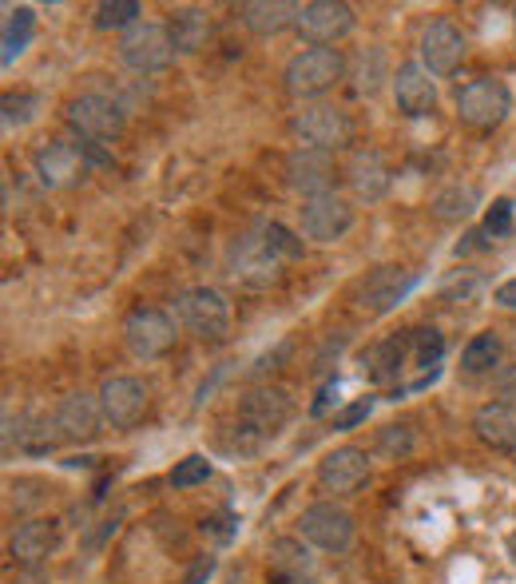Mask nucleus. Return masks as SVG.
Here are the masks:
<instances>
[{
    "instance_id": "obj_1",
    "label": "nucleus",
    "mask_w": 516,
    "mask_h": 584,
    "mask_svg": "<svg viewBox=\"0 0 516 584\" xmlns=\"http://www.w3.org/2000/svg\"><path fill=\"white\" fill-rule=\"evenodd\" d=\"M290 413H294V401H290V389L282 386H259L242 394L239 434L247 437V449H254L263 437H275L290 422Z\"/></svg>"
},
{
    "instance_id": "obj_2",
    "label": "nucleus",
    "mask_w": 516,
    "mask_h": 584,
    "mask_svg": "<svg viewBox=\"0 0 516 584\" xmlns=\"http://www.w3.org/2000/svg\"><path fill=\"white\" fill-rule=\"evenodd\" d=\"M345 72V60L338 48H302L294 57L287 60V72H282V80H287V92L290 96H322L330 92L333 84L342 80Z\"/></svg>"
},
{
    "instance_id": "obj_3",
    "label": "nucleus",
    "mask_w": 516,
    "mask_h": 584,
    "mask_svg": "<svg viewBox=\"0 0 516 584\" xmlns=\"http://www.w3.org/2000/svg\"><path fill=\"white\" fill-rule=\"evenodd\" d=\"M508 112H513V92H508V84L496 80V76L469 80L457 92L461 124L473 127V132H493V127L505 124Z\"/></svg>"
},
{
    "instance_id": "obj_4",
    "label": "nucleus",
    "mask_w": 516,
    "mask_h": 584,
    "mask_svg": "<svg viewBox=\"0 0 516 584\" xmlns=\"http://www.w3.org/2000/svg\"><path fill=\"white\" fill-rule=\"evenodd\" d=\"M175 314L187 334H196L199 343H223L230 334V307L227 298L211 287H191L175 298Z\"/></svg>"
},
{
    "instance_id": "obj_5",
    "label": "nucleus",
    "mask_w": 516,
    "mask_h": 584,
    "mask_svg": "<svg viewBox=\"0 0 516 584\" xmlns=\"http://www.w3.org/2000/svg\"><path fill=\"white\" fill-rule=\"evenodd\" d=\"M230 275L251 290H266L282 283V259L266 247L263 227L247 231V235L235 239V247H230Z\"/></svg>"
},
{
    "instance_id": "obj_6",
    "label": "nucleus",
    "mask_w": 516,
    "mask_h": 584,
    "mask_svg": "<svg viewBox=\"0 0 516 584\" xmlns=\"http://www.w3.org/2000/svg\"><path fill=\"white\" fill-rule=\"evenodd\" d=\"M119 57L131 72L139 76H155V72L172 69L175 60V40L167 33V24H151L139 21L136 28H127L124 40H119Z\"/></svg>"
},
{
    "instance_id": "obj_7",
    "label": "nucleus",
    "mask_w": 516,
    "mask_h": 584,
    "mask_svg": "<svg viewBox=\"0 0 516 584\" xmlns=\"http://www.w3.org/2000/svg\"><path fill=\"white\" fill-rule=\"evenodd\" d=\"M124 124H127V112L112 96L88 92L68 103V127L76 136L88 139V144H112V139L124 136Z\"/></svg>"
},
{
    "instance_id": "obj_8",
    "label": "nucleus",
    "mask_w": 516,
    "mask_h": 584,
    "mask_svg": "<svg viewBox=\"0 0 516 584\" xmlns=\"http://www.w3.org/2000/svg\"><path fill=\"white\" fill-rule=\"evenodd\" d=\"M124 346L139 362H155L175 346V322L155 307H136L124 319Z\"/></svg>"
},
{
    "instance_id": "obj_9",
    "label": "nucleus",
    "mask_w": 516,
    "mask_h": 584,
    "mask_svg": "<svg viewBox=\"0 0 516 584\" xmlns=\"http://www.w3.org/2000/svg\"><path fill=\"white\" fill-rule=\"evenodd\" d=\"M299 537L322 552H345L354 545V517L345 513L342 505L318 501V505H310V509H302Z\"/></svg>"
},
{
    "instance_id": "obj_10",
    "label": "nucleus",
    "mask_w": 516,
    "mask_h": 584,
    "mask_svg": "<svg viewBox=\"0 0 516 584\" xmlns=\"http://www.w3.org/2000/svg\"><path fill=\"white\" fill-rule=\"evenodd\" d=\"M294 136H299V148H314V151H338L354 139V124L350 115L330 108V103H318V108H306V112L294 115Z\"/></svg>"
},
{
    "instance_id": "obj_11",
    "label": "nucleus",
    "mask_w": 516,
    "mask_h": 584,
    "mask_svg": "<svg viewBox=\"0 0 516 584\" xmlns=\"http://www.w3.org/2000/svg\"><path fill=\"white\" fill-rule=\"evenodd\" d=\"M294 28L310 48H330L342 36L354 33V9L342 0H310V4H302V16Z\"/></svg>"
},
{
    "instance_id": "obj_12",
    "label": "nucleus",
    "mask_w": 516,
    "mask_h": 584,
    "mask_svg": "<svg viewBox=\"0 0 516 584\" xmlns=\"http://www.w3.org/2000/svg\"><path fill=\"white\" fill-rule=\"evenodd\" d=\"M96 398H100L103 422L112 425V430H131L148 413V386L139 378H127V374L103 382Z\"/></svg>"
},
{
    "instance_id": "obj_13",
    "label": "nucleus",
    "mask_w": 516,
    "mask_h": 584,
    "mask_svg": "<svg viewBox=\"0 0 516 584\" xmlns=\"http://www.w3.org/2000/svg\"><path fill=\"white\" fill-rule=\"evenodd\" d=\"M354 227V207L345 203L342 195H314L302 199V235L314 243H338L345 231Z\"/></svg>"
},
{
    "instance_id": "obj_14",
    "label": "nucleus",
    "mask_w": 516,
    "mask_h": 584,
    "mask_svg": "<svg viewBox=\"0 0 516 584\" xmlns=\"http://www.w3.org/2000/svg\"><path fill=\"white\" fill-rule=\"evenodd\" d=\"M92 160H88V151L84 144H68V139H52L48 148L36 151V175H40V184L60 191V187H72L80 184L84 175H88Z\"/></svg>"
},
{
    "instance_id": "obj_15",
    "label": "nucleus",
    "mask_w": 516,
    "mask_h": 584,
    "mask_svg": "<svg viewBox=\"0 0 516 584\" xmlns=\"http://www.w3.org/2000/svg\"><path fill=\"white\" fill-rule=\"evenodd\" d=\"M417 287V275L402 271V266H378L374 275L357 287V307L366 314H390L398 302H405V295Z\"/></svg>"
},
{
    "instance_id": "obj_16",
    "label": "nucleus",
    "mask_w": 516,
    "mask_h": 584,
    "mask_svg": "<svg viewBox=\"0 0 516 584\" xmlns=\"http://www.w3.org/2000/svg\"><path fill=\"white\" fill-rule=\"evenodd\" d=\"M369 482V453L357 446H342L333 449V453H326L318 465V485L326 493H338V497H345V493H357L362 485Z\"/></svg>"
},
{
    "instance_id": "obj_17",
    "label": "nucleus",
    "mask_w": 516,
    "mask_h": 584,
    "mask_svg": "<svg viewBox=\"0 0 516 584\" xmlns=\"http://www.w3.org/2000/svg\"><path fill=\"white\" fill-rule=\"evenodd\" d=\"M345 184H350V191H354L362 203H378L381 195L390 191L393 172L381 151L357 148L354 156H350V163H345Z\"/></svg>"
},
{
    "instance_id": "obj_18",
    "label": "nucleus",
    "mask_w": 516,
    "mask_h": 584,
    "mask_svg": "<svg viewBox=\"0 0 516 584\" xmlns=\"http://www.w3.org/2000/svg\"><path fill=\"white\" fill-rule=\"evenodd\" d=\"M461 60H465V36H461L457 24L449 21H437L425 28L421 36V64L433 76H453L461 69Z\"/></svg>"
},
{
    "instance_id": "obj_19",
    "label": "nucleus",
    "mask_w": 516,
    "mask_h": 584,
    "mask_svg": "<svg viewBox=\"0 0 516 584\" xmlns=\"http://www.w3.org/2000/svg\"><path fill=\"white\" fill-rule=\"evenodd\" d=\"M287 184L299 195H306V199L326 195L333 184V156L314 148H294L287 156Z\"/></svg>"
},
{
    "instance_id": "obj_20",
    "label": "nucleus",
    "mask_w": 516,
    "mask_h": 584,
    "mask_svg": "<svg viewBox=\"0 0 516 584\" xmlns=\"http://www.w3.org/2000/svg\"><path fill=\"white\" fill-rule=\"evenodd\" d=\"M393 100H398V108H402L405 115H429L437 108V80L433 72L425 69V64H417V60H410V64H402V69L393 72Z\"/></svg>"
},
{
    "instance_id": "obj_21",
    "label": "nucleus",
    "mask_w": 516,
    "mask_h": 584,
    "mask_svg": "<svg viewBox=\"0 0 516 584\" xmlns=\"http://www.w3.org/2000/svg\"><path fill=\"white\" fill-rule=\"evenodd\" d=\"M56 545H60V525L56 521H45V517H36V521H21L9 537V552L21 564L48 561V557L56 552Z\"/></svg>"
},
{
    "instance_id": "obj_22",
    "label": "nucleus",
    "mask_w": 516,
    "mask_h": 584,
    "mask_svg": "<svg viewBox=\"0 0 516 584\" xmlns=\"http://www.w3.org/2000/svg\"><path fill=\"white\" fill-rule=\"evenodd\" d=\"M56 422H60V434L68 437V442H96L103 425L100 398H92V394H68V398L60 401Z\"/></svg>"
},
{
    "instance_id": "obj_23",
    "label": "nucleus",
    "mask_w": 516,
    "mask_h": 584,
    "mask_svg": "<svg viewBox=\"0 0 516 584\" xmlns=\"http://www.w3.org/2000/svg\"><path fill=\"white\" fill-rule=\"evenodd\" d=\"M239 16L254 36H278L299 24L302 4H290V0H251V4L239 9Z\"/></svg>"
},
{
    "instance_id": "obj_24",
    "label": "nucleus",
    "mask_w": 516,
    "mask_h": 584,
    "mask_svg": "<svg viewBox=\"0 0 516 584\" xmlns=\"http://www.w3.org/2000/svg\"><path fill=\"white\" fill-rule=\"evenodd\" d=\"M473 430L489 449H516V406L508 401H489L473 413Z\"/></svg>"
},
{
    "instance_id": "obj_25",
    "label": "nucleus",
    "mask_w": 516,
    "mask_h": 584,
    "mask_svg": "<svg viewBox=\"0 0 516 584\" xmlns=\"http://www.w3.org/2000/svg\"><path fill=\"white\" fill-rule=\"evenodd\" d=\"M167 33L175 40V52H203L211 40V16L203 9H179L167 21Z\"/></svg>"
},
{
    "instance_id": "obj_26",
    "label": "nucleus",
    "mask_w": 516,
    "mask_h": 584,
    "mask_svg": "<svg viewBox=\"0 0 516 584\" xmlns=\"http://www.w3.org/2000/svg\"><path fill=\"white\" fill-rule=\"evenodd\" d=\"M477 187L473 184H449L441 187V191L433 195V215L441 219V223H457V219H469L473 207H477Z\"/></svg>"
},
{
    "instance_id": "obj_27",
    "label": "nucleus",
    "mask_w": 516,
    "mask_h": 584,
    "mask_svg": "<svg viewBox=\"0 0 516 584\" xmlns=\"http://www.w3.org/2000/svg\"><path fill=\"white\" fill-rule=\"evenodd\" d=\"M405 334H398V338H386V343H378L374 350H369L366 366H369V378L378 382H393L398 374H402V362H405Z\"/></svg>"
},
{
    "instance_id": "obj_28",
    "label": "nucleus",
    "mask_w": 516,
    "mask_h": 584,
    "mask_svg": "<svg viewBox=\"0 0 516 584\" xmlns=\"http://www.w3.org/2000/svg\"><path fill=\"white\" fill-rule=\"evenodd\" d=\"M501 362V338L493 331H481L465 350H461V370L465 374H489Z\"/></svg>"
},
{
    "instance_id": "obj_29",
    "label": "nucleus",
    "mask_w": 516,
    "mask_h": 584,
    "mask_svg": "<svg viewBox=\"0 0 516 584\" xmlns=\"http://www.w3.org/2000/svg\"><path fill=\"white\" fill-rule=\"evenodd\" d=\"M33 33H36V12L33 9H12L9 12V21H4V69H9L12 60L21 57L24 48H28V40H33Z\"/></svg>"
},
{
    "instance_id": "obj_30",
    "label": "nucleus",
    "mask_w": 516,
    "mask_h": 584,
    "mask_svg": "<svg viewBox=\"0 0 516 584\" xmlns=\"http://www.w3.org/2000/svg\"><path fill=\"white\" fill-rule=\"evenodd\" d=\"M139 16H143V9H139L136 0H103V4H96V28L100 33H112V28H136Z\"/></svg>"
},
{
    "instance_id": "obj_31",
    "label": "nucleus",
    "mask_w": 516,
    "mask_h": 584,
    "mask_svg": "<svg viewBox=\"0 0 516 584\" xmlns=\"http://www.w3.org/2000/svg\"><path fill=\"white\" fill-rule=\"evenodd\" d=\"M60 442H64V434H60V422L56 413H52V418H33L28 422V430L21 437V449L24 453H52Z\"/></svg>"
},
{
    "instance_id": "obj_32",
    "label": "nucleus",
    "mask_w": 516,
    "mask_h": 584,
    "mask_svg": "<svg viewBox=\"0 0 516 584\" xmlns=\"http://www.w3.org/2000/svg\"><path fill=\"white\" fill-rule=\"evenodd\" d=\"M381 80H386V57H381V48H366L354 60V92L374 96L381 88Z\"/></svg>"
},
{
    "instance_id": "obj_33",
    "label": "nucleus",
    "mask_w": 516,
    "mask_h": 584,
    "mask_svg": "<svg viewBox=\"0 0 516 584\" xmlns=\"http://www.w3.org/2000/svg\"><path fill=\"white\" fill-rule=\"evenodd\" d=\"M270 561H275L278 576H306L310 552L302 549V537L299 540H275V545H270Z\"/></svg>"
},
{
    "instance_id": "obj_34",
    "label": "nucleus",
    "mask_w": 516,
    "mask_h": 584,
    "mask_svg": "<svg viewBox=\"0 0 516 584\" xmlns=\"http://www.w3.org/2000/svg\"><path fill=\"white\" fill-rule=\"evenodd\" d=\"M0 108H4V127H24L28 120L36 115V108H40V96L36 92H9L4 100H0Z\"/></svg>"
},
{
    "instance_id": "obj_35",
    "label": "nucleus",
    "mask_w": 516,
    "mask_h": 584,
    "mask_svg": "<svg viewBox=\"0 0 516 584\" xmlns=\"http://www.w3.org/2000/svg\"><path fill=\"white\" fill-rule=\"evenodd\" d=\"M263 235H266V247H270L282 263L302 259V239L290 227H282V223H263Z\"/></svg>"
},
{
    "instance_id": "obj_36",
    "label": "nucleus",
    "mask_w": 516,
    "mask_h": 584,
    "mask_svg": "<svg viewBox=\"0 0 516 584\" xmlns=\"http://www.w3.org/2000/svg\"><path fill=\"white\" fill-rule=\"evenodd\" d=\"M413 449V430L410 425H386L378 434V453L381 458H390V461H398V458H405Z\"/></svg>"
},
{
    "instance_id": "obj_37",
    "label": "nucleus",
    "mask_w": 516,
    "mask_h": 584,
    "mask_svg": "<svg viewBox=\"0 0 516 584\" xmlns=\"http://www.w3.org/2000/svg\"><path fill=\"white\" fill-rule=\"evenodd\" d=\"M206 477H211V461L199 458V453L184 458V461H179V465L172 470V485H175V489H191V485H203Z\"/></svg>"
},
{
    "instance_id": "obj_38",
    "label": "nucleus",
    "mask_w": 516,
    "mask_h": 584,
    "mask_svg": "<svg viewBox=\"0 0 516 584\" xmlns=\"http://www.w3.org/2000/svg\"><path fill=\"white\" fill-rule=\"evenodd\" d=\"M508 231H513V199H493L489 215H484V235L501 239Z\"/></svg>"
},
{
    "instance_id": "obj_39",
    "label": "nucleus",
    "mask_w": 516,
    "mask_h": 584,
    "mask_svg": "<svg viewBox=\"0 0 516 584\" xmlns=\"http://www.w3.org/2000/svg\"><path fill=\"white\" fill-rule=\"evenodd\" d=\"M369 413H374V398H357V401H350L345 410L333 413V430H357V425L366 422Z\"/></svg>"
},
{
    "instance_id": "obj_40",
    "label": "nucleus",
    "mask_w": 516,
    "mask_h": 584,
    "mask_svg": "<svg viewBox=\"0 0 516 584\" xmlns=\"http://www.w3.org/2000/svg\"><path fill=\"white\" fill-rule=\"evenodd\" d=\"M330 398H338V382H326V386L318 389V401L310 406V413L318 418V413H326V406H330Z\"/></svg>"
},
{
    "instance_id": "obj_41",
    "label": "nucleus",
    "mask_w": 516,
    "mask_h": 584,
    "mask_svg": "<svg viewBox=\"0 0 516 584\" xmlns=\"http://www.w3.org/2000/svg\"><path fill=\"white\" fill-rule=\"evenodd\" d=\"M493 302H501V307L516 310V278H508V283H501V287L493 290Z\"/></svg>"
},
{
    "instance_id": "obj_42",
    "label": "nucleus",
    "mask_w": 516,
    "mask_h": 584,
    "mask_svg": "<svg viewBox=\"0 0 516 584\" xmlns=\"http://www.w3.org/2000/svg\"><path fill=\"white\" fill-rule=\"evenodd\" d=\"M481 247H489V239H484V231H469V235H465V243H457V254L481 251Z\"/></svg>"
},
{
    "instance_id": "obj_43",
    "label": "nucleus",
    "mask_w": 516,
    "mask_h": 584,
    "mask_svg": "<svg viewBox=\"0 0 516 584\" xmlns=\"http://www.w3.org/2000/svg\"><path fill=\"white\" fill-rule=\"evenodd\" d=\"M211 569H215V561H211V557H206V561H199V564H196V573L187 576V584H203L206 576H211Z\"/></svg>"
},
{
    "instance_id": "obj_44",
    "label": "nucleus",
    "mask_w": 516,
    "mask_h": 584,
    "mask_svg": "<svg viewBox=\"0 0 516 584\" xmlns=\"http://www.w3.org/2000/svg\"><path fill=\"white\" fill-rule=\"evenodd\" d=\"M501 394H505V398H516V366L501 374Z\"/></svg>"
},
{
    "instance_id": "obj_45",
    "label": "nucleus",
    "mask_w": 516,
    "mask_h": 584,
    "mask_svg": "<svg viewBox=\"0 0 516 584\" xmlns=\"http://www.w3.org/2000/svg\"><path fill=\"white\" fill-rule=\"evenodd\" d=\"M275 584H314L310 576H275Z\"/></svg>"
},
{
    "instance_id": "obj_46",
    "label": "nucleus",
    "mask_w": 516,
    "mask_h": 584,
    "mask_svg": "<svg viewBox=\"0 0 516 584\" xmlns=\"http://www.w3.org/2000/svg\"><path fill=\"white\" fill-rule=\"evenodd\" d=\"M508 557L516 561V529H513V537H508Z\"/></svg>"
}]
</instances>
